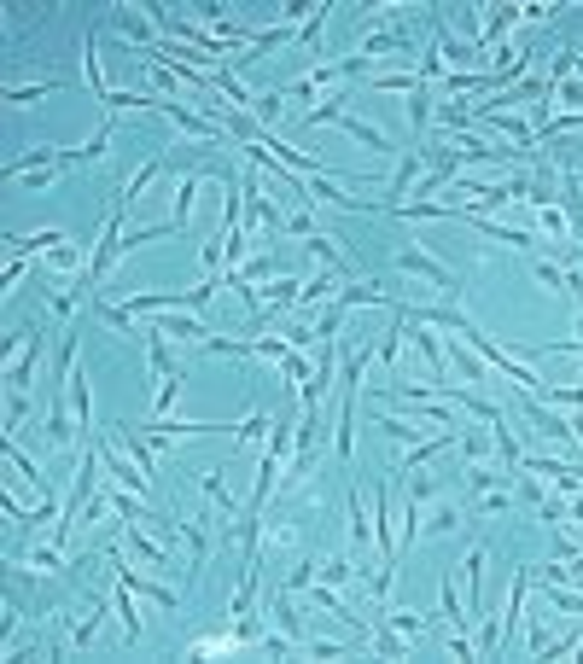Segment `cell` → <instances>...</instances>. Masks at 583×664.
Wrapping results in <instances>:
<instances>
[{"instance_id":"obj_28","label":"cell","mask_w":583,"mask_h":664,"mask_svg":"<svg viewBox=\"0 0 583 664\" xmlns=\"http://www.w3.org/2000/svg\"><path fill=\"white\" fill-rule=\"evenodd\" d=\"M65 391H70V408H76V426L88 432V426H94V391H88V373H82V362L65 373Z\"/></svg>"},{"instance_id":"obj_60","label":"cell","mask_w":583,"mask_h":664,"mask_svg":"<svg viewBox=\"0 0 583 664\" xmlns=\"http://www.w3.org/2000/svg\"><path fill=\"white\" fill-rule=\"evenodd\" d=\"M566 292H572V303L583 309V263H566Z\"/></svg>"},{"instance_id":"obj_17","label":"cell","mask_w":583,"mask_h":664,"mask_svg":"<svg viewBox=\"0 0 583 664\" xmlns=\"http://www.w3.org/2000/svg\"><path fill=\"white\" fill-rule=\"evenodd\" d=\"M257 303H263V315L298 309V303H304V280H298V274H280V280H269V286H257Z\"/></svg>"},{"instance_id":"obj_27","label":"cell","mask_w":583,"mask_h":664,"mask_svg":"<svg viewBox=\"0 0 583 664\" xmlns=\"http://www.w3.org/2000/svg\"><path fill=\"white\" fill-rule=\"evenodd\" d=\"M461 577H467V612L479 618V612H484V542H473V548H467Z\"/></svg>"},{"instance_id":"obj_59","label":"cell","mask_w":583,"mask_h":664,"mask_svg":"<svg viewBox=\"0 0 583 664\" xmlns=\"http://www.w3.org/2000/svg\"><path fill=\"white\" fill-rule=\"evenodd\" d=\"M549 18H560V6H549V0H537V6H519V24H549Z\"/></svg>"},{"instance_id":"obj_33","label":"cell","mask_w":583,"mask_h":664,"mask_svg":"<svg viewBox=\"0 0 583 664\" xmlns=\"http://www.w3.org/2000/svg\"><path fill=\"white\" fill-rule=\"evenodd\" d=\"M100 624H105V600H88V612L70 624V647H76V653H88V647H94V635H100Z\"/></svg>"},{"instance_id":"obj_57","label":"cell","mask_w":583,"mask_h":664,"mask_svg":"<svg viewBox=\"0 0 583 664\" xmlns=\"http://www.w3.org/2000/svg\"><path fill=\"white\" fill-rule=\"evenodd\" d=\"M309 583H315V560H298L292 571H286V589H292V595H304Z\"/></svg>"},{"instance_id":"obj_20","label":"cell","mask_w":583,"mask_h":664,"mask_svg":"<svg viewBox=\"0 0 583 664\" xmlns=\"http://www.w3.org/2000/svg\"><path fill=\"white\" fill-rule=\"evenodd\" d=\"M304 199L309 204H339V210H368L362 199H350L339 187V175H304Z\"/></svg>"},{"instance_id":"obj_40","label":"cell","mask_w":583,"mask_h":664,"mask_svg":"<svg viewBox=\"0 0 583 664\" xmlns=\"http://www.w3.org/2000/svg\"><path fill=\"white\" fill-rule=\"evenodd\" d=\"M339 274H327V268H321V274H315V280H304V303H298V315H304V309H315V303H327V298H339Z\"/></svg>"},{"instance_id":"obj_44","label":"cell","mask_w":583,"mask_h":664,"mask_svg":"<svg viewBox=\"0 0 583 664\" xmlns=\"http://www.w3.org/2000/svg\"><path fill=\"white\" fill-rule=\"evenodd\" d=\"M490 437H496V461L508 466V472H519V461H525V449H519L514 426H490Z\"/></svg>"},{"instance_id":"obj_58","label":"cell","mask_w":583,"mask_h":664,"mask_svg":"<svg viewBox=\"0 0 583 664\" xmlns=\"http://www.w3.org/2000/svg\"><path fill=\"white\" fill-rule=\"evenodd\" d=\"M59 175H65V169H30V175H18V181H24V193H47Z\"/></svg>"},{"instance_id":"obj_54","label":"cell","mask_w":583,"mask_h":664,"mask_svg":"<svg viewBox=\"0 0 583 664\" xmlns=\"http://www.w3.org/2000/svg\"><path fill=\"white\" fill-rule=\"evenodd\" d=\"M531 274H537L543 292H566V268L560 263H537V257H531Z\"/></svg>"},{"instance_id":"obj_23","label":"cell","mask_w":583,"mask_h":664,"mask_svg":"<svg viewBox=\"0 0 583 664\" xmlns=\"http://www.w3.org/2000/svg\"><path fill=\"white\" fill-rule=\"evenodd\" d=\"M70 414H76V408H65V397L47 408V420H41V443H47V449H70V437L82 432V426H70Z\"/></svg>"},{"instance_id":"obj_10","label":"cell","mask_w":583,"mask_h":664,"mask_svg":"<svg viewBox=\"0 0 583 664\" xmlns=\"http://www.w3.org/2000/svg\"><path fill=\"white\" fill-rule=\"evenodd\" d=\"M420 175H426V158H420V146H409V152L397 158V169H391V181H385L391 193H385V204H379V210H391V204H409V199H414V181H420Z\"/></svg>"},{"instance_id":"obj_49","label":"cell","mask_w":583,"mask_h":664,"mask_svg":"<svg viewBox=\"0 0 583 664\" xmlns=\"http://www.w3.org/2000/svg\"><path fill=\"white\" fill-rule=\"evenodd\" d=\"M344 315H350V309H344V303L333 298V303H327V309H321V315H315V338H339Z\"/></svg>"},{"instance_id":"obj_35","label":"cell","mask_w":583,"mask_h":664,"mask_svg":"<svg viewBox=\"0 0 583 664\" xmlns=\"http://www.w3.org/2000/svg\"><path fill=\"white\" fill-rule=\"evenodd\" d=\"M158 169H164V158H146V164H140L135 175H129V187H123V199H117V216H129V210H135L140 193L152 187V175H158Z\"/></svg>"},{"instance_id":"obj_4","label":"cell","mask_w":583,"mask_h":664,"mask_svg":"<svg viewBox=\"0 0 583 664\" xmlns=\"http://www.w3.org/2000/svg\"><path fill=\"white\" fill-rule=\"evenodd\" d=\"M356 53L379 70L385 59H409V53H420V47H414L409 24H397V18H391V24H368V30H362V41H356Z\"/></svg>"},{"instance_id":"obj_9","label":"cell","mask_w":583,"mask_h":664,"mask_svg":"<svg viewBox=\"0 0 583 664\" xmlns=\"http://www.w3.org/2000/svg\"><path fill=\"white\" fill-rule=\"evenodd\" d=\"M444 356H449V373H455L461 385H473V391H479L484 379H490V362H484V356L467 344V338H461V332H449V338H444Z\"/></svg>"},{"instance_id":"obj_5","label":"cell","mask_w":583,"mask_h":664,"mask_svg":"<svg viewBox=\"0 0 583 664\" xmlns=\"http://www.w3.org/2000/svg\"><path fill=\"white\" fill-rule=\"evenodd\" d=\"M105 565H111V577H123L140 600H152V606H164V612H181V595H175V589H164L158 577H140V560L129 554V548H111V554H105Z\"/></svg>"},{"instance_id":"obj_37","label":"cell","mask_w":583,"mask_h":664,"mask_svg":"<svg viewBox=\"0 0 583 664\" xmlns=\"http://www.w3.org/2000/svg\"><path fill=\"white\" fill-rule=\"evenodd\" d=\"M438 606H444V618L455 624V630H467V624H473V612L461 606V589H455V577H438Z\"/></svg>"},{"instance_id":"obj_52","label":"cell","mask_w":583,"mask_h":664,"mask_svg":"<svg viewBox=\"0 0 583 664\" xmlns=\"http://www.w3.org/2000/svg\"><path fill=\"white\" fill-rule=\"evenodd\" d=\"M356 647H362V641H350V647H344V641H315V635L304 641V653H309V659H350Z\"/></svg>"},{"instance_id":"obj_31","label":"cell","mask_w":583,"mask_h":664,"mask_svg":"<svg viewBox=\"0 0 583 664\" xmlns=\"http://www.w3.org/2000/svg\"><path fill=\"white\" fill-rule=\"evenodd\" d=\"M304 251L315 257V263L327 268V274H339V280H350V263H344V251L327 239V233H304Z\"/></svg>"},{"instance_id":"obj_53","label":"cell","mask_w":583,"mask_h":664,"mask_svg":"<svg viewBox=\"0 0 583 664\" xmlns=\"http://www.w3.org/2000/svg\"><path fill=\"white\" fill-rule=\"evenodd\" d=\"M280 111H286V94H257V100H251V117H257V123H263V129H269V123H275Z\"/></svg>"},{"instance_id":"obj_39","label":"cell","mask_w":583,"mask_h":664,"mask_svg":"<svg viewBox=\"0 0 583 664\" xmlns=\"http://www.w3.org/2000/svg\"><path fill=\"white\" fill-rule=\"evenodd\" d=\"M111 583H117V618H123V635H129V641H140V612H135V589H129V583H123V577H111Z\"/></svg>"},{"instance_id":"obj_34","label":"cell","mask_w":583,"mask_h":664,"mask_svg":"<svg viewBox=\"0 0 583 664\" xmlns=\"http://www.w3.org/2000/svg\"><path fill=\"white\" fill-rule=\"evenodd\" d=\"M461 531V507L455 501H432V513H426V525H420V536H455Z\"/></svg>"},{"instance_id":"obj_55","label":"cell","mask_w":583,"mask_h":664,"mask_svg":"<svg viewBox=\"0 0 583 664\" xmlns=\"http://www.w3.org/2000/svg\"><path fill=\"white\" fill-rule=\"evenodd\" d=\"M572 571H578L572 560H549V565H537V589H549V583H572Z\"/></svg>"},{"instance_id":"obj_6","label":"cell","mask_w":583,"mask_h":664,"mask_svg":"<svg viewBox=\"0 0 583 664\" xmlns=\"http://www.w3.org/2000/svg\"><path fill=\"white\" fill-rule=\"evenodd\" d=\"M100 461H105V478H111V484H123V490H135V496L152 501V472L129 455L123 437H100Z\"/></svg>"},{"instance_id":"obj_11","label":"cell","mask_w":583,"mask_h":664,"mask_svg":"<svg viewBox=\"0 0 583 664\" xmlns=\"http://www.w3.org/2000/svg\"><path fill=\"white\" fill-rule=\"evenodd\" d=\"M123 548H129L140 565H152V571H164V565H170V548H164L158 536L146 531L140 519H123Z\"/></svg>"},{"instance_id":"obj_21","label":"cell","mask_w":583,"mask_h":664,"mask_svg":"<svg viewBox=\"0 0 583 664\" xmlns=\"http://www.w3.org/2000/svg\"><path fill=\"white\" fill-rule=\"evenodd\" d=\"M344 536H350V554H362V548L374 542V513L362 507L356 490H350V501H344Z\"/></svg>"},{"instance_id":"obj_61","label":"cell","mask_w":583,"mask_h":664,"mask_svg":"<svg viewBox=\"0 0 583 664\" xmlns=\"http://www.w3.org/2000/svg\"><path fill=\"white\" fill-rule=\"evenodd\" d=\"M566 525L583 536V490H578V496H566Z\"/></svg>"},{"instance_id":"obj_30","label":"cell","mask_w":583,"mask_h":664,"mask_svg":"<svg viewBox=\"0 0 583 664\" xmlns=\"http://www.w3.org/2000/svg\"><path fill=\"white\" fill-rule=\"evenodd\" d=\"M344 134H350V140H356V146H368V152H379V158H391V152H397V146H391V140H385V129H374V123H368V117H350V111H344V123H339Z\"/></svg>"},{"instance_id":"obj_12","label":"cell","mask_w":583,"mask_h":664,"mask_svg":"<svg viewBox=\"0 0 583 664\" xmlns=\"http://www.w3.org/2000/svg\"><path fill=\"white\" fill-rule=\"evenodd\" d=\"M111 30L123 35V41H135V47H152V41H158V24H152V12H146V6H117V12H111Z\"/></svg>"},{"instance_id":"obj_51","label":"cell","mask_w":583,"mask_h":664,"mask_svg":"<svg viewBox=\"0 0 583 664\" xmlns=\"http://www.w3.org/2000/svg\"><path fill=\"white\" fill-rule=\"evenodd\" d=\"M228 437H234V443H269V420H263V414H245Z\"/></svg>"},{"instance_id":"obj_36","label":"cell","mask_w":583,"mask_h":664,"mask_svg":"<svg viewBox=\"0 0 583 664\" xmlns=\"http://www.w3.org/2000/svg\"><path fill=\"white\" fill-rule=\"evenodd\" d=\"M531 216H537V233H549V239H572V210H566V204H537Z\"/></svg>"},{"instance_id":"obj_29","label":"cell","mask_w":583,"mask_h":664,"mask_svg":"<svg viewBox=\"0 0 583 664\" xmlns=\"http://www.w3.org/2000/svg\"><path fill=\"white\" fill-rule=\"evenodd\" d=\"M94 41H100V35L88 30V41H82V76H88V88H94V100H100L105 111H111V94H117V88L105 82V70H100V53H94Z\"/></svg>"},{"instance_id":"obj_22","label":"cell","mask_w":583,"mask_h":664,"mask_svg":"<svg viewBox=\"0 0 583 664\" xmlns=\"http://www.w3.org/2000/svg\"><path fill=\"white\" fill-rule=\"evenodd\" d=\"M298 536H304V519H292V513H269V519H263V554H269V548H286V554H292V548H298Z\"/></svg>"},{"instance_id":"obj_46","label":"cell","mask_w":583,"mask_h":664,"mask_svg":"<svg viewBox=\"0 0 583 664\" xmlns=\"http://www.w3.org/2000/svg\"><path fill=\"white\" fill-rule=\"evenodd\" d=\"M356 571H362V565H350V560H315V577H321V583H333V589H350V583H356Z\"/></svg>"},{"instance_id":"obj_32","label":"cell","mask_w":583,"mask_h":664,"mask_svg":"<svg viewBox=\"0 0 583 664\" xmlns=\"http://www.w3.org/2000/svg\"><path fill=\"white\" fill-rule=\"evenodd\" d=\"M181 548H187V577H199L210 560V536L205 525H193V519H181Z\"/></svg>"},{"instance_id":"obj_14","label":"cell","mask_w":583,"mask_h":664,"mask_svg":"<svg viewBox=\"0 0 583 664\" xmlns=\"http://www.w3.org/2000/svg\"><path fill=\"white\" fill-rule=\"evenodd\" d=\"M41 263H47V274H65V280L76 274V286H82V274H88V263H94V251H82V239H59Z\"/></svg>"},{"instance_id":"obj_24","label":"cell","mask_w":583,"mask_h":664,"mask_svg":"<svg viewBox=\"0 0 583 664\" xmlns=\"http://www.w3.org/2000/svg\"><path fill=\"white\" fill-rule=\"evenodd\" d=\"M24 577H65V548H53V542H41V548H24Z\"/></svg>"},{"instance_id":"obj_8","label":"cell","mask_w":583,"mask_h":664,"mask_svg":"<svg viewBox=\"0 0 583 664\" xmlns=\"http://www.w3.org/2000/svg\"><path fill=\"white\" fill-rule=\"evenodd\" d=\"M41 350H47V332L30 327V338H24V356H12V362H6V397H30L35 367H41Z\"/></svg>"},{"instance_id":"obj_45","label":"cell","mask_w":583,"mask_h":664,"mask_svg":"<svg viewBox=\"0 0 583 664\" xmlns=\"http://www.w3.org/2000/svg\"><path fill=\"white\" fill-rule=\"evenodd\" d=\"M240 268H245V286H269V280H280V263L275 257H263V251H251Z\"/></svg>"},{"instance_id":"obj_19","label":"cell","mask_w":583,"mask_h":664,"mask_svg":"<svg viewBox=\"0 0 583 664\" xmlns=\"http://www.w3.org/2000/svg\"><path fill=\"white\" fill-rule=\"evenodd\" d=\"M374 542H379V560H397V531H391V484L374 490Z\"/></svg>"},{"instance_id":"obj_41","label":"cell","mask_w":583,"mask_h":664,"mask_svg":"<svg viewBox=\"0 0 583 664\" xmlns=\"http://www.w3.org/2000/svg\"><path fill=\"white\" fill-rule=\"evenodd\" d=\"M88 298H100V292H88V286H76V292H47V309H53L59 321H76Z\"/></svg>"},{"instance_id":"obj_48","label":"cell","mask_w":583,"mask_h":664,"mask_svg":"<svg viewBox=\"0 0 583 664\" xmlns=\"http://www.w3.org/2000/svg\"><path fill=\"white\" fill-rule=\"evenodd\" d=\"M385 624H391L397 635H409V641H414V635L426 630V612H409V606H397V612H391V606H385Z\"/></svg>"},{"instance_id":"obj_47","label":"cell","mask_w":583,"mask_h":664,"mask_svg":"<svg viewBox=\"0 0 583 664\" xmlns=\"http://www.w3.org/2000/svg\"><path fill=\"white\" fill-rule=\"evenodd\" d=\"M53 88H59V76H53V82H30V88H18V82H12V88H6V105H12V111H24V105L47 100Z\"/></svg>"},{"instance_id":"obj_16","label":"cell","mask_w":583,"mask_h":664,"mask_svg":"<svg viewBox=\"0 0 583 664\" xmlns=\"http://www.w3.org/2000/svg\"><path fill=\"white\" fill-rule=\"evenodd\" d=\"M269 618H275V630H280V635H292L298 647L309 641L304 612H298V595H292V589H275V595H269Z\"/></svg>"},{"instance_id":"obj_13","label":"cell","mask_w":583,"mask_h":664,"mask_svg":"<svg viewBox=\"0 0 583 664\" xmlns=\"http://www.w3.org/2000/svg\"><path fill=\"white\" fill-rule=\"evenodd\" d=\"M339 303H344V309H397V292H391V286H379V280H344Z\"/></svg>"},{"instance_id":"obj_26","label":"cell","mask_w":583,"mask_h":664,"mask_svg":"<svg viewBox=\"0 0 583 664\" xmlns=\"http://www.w3.org/2000/svg\"><path fill=\"white\" fill-rule=\"evenodd\" d=\"M199 484H205V496L216 501V513H222V525L234 531V519H240V507H245V501H234V496H228V484H222V466H205V472H199Z\"/></svg>"},{"instance_id":"obj_56","label":"cell","mask_w":583,"mask_h":664,"mask_svg":"<svg viewBox=\"0 0 583 664\" xmlns=\"http://www.w3.org/2000/svg\"><path fill=\"white\" fill-rule=\"evenodd\" d=\"M251 344H257V356H263V362H286V356H292V344H286V338H251Z\"/></svg>"},{"instance_id":"obj_25","label":"cell","mask_w":583,"mask_h":664,"mask_svg":"<svg viewBox=\"0 0 583 664\" xmlns=\"http://www.w3.org/2000/svg\"><path fill=\"white\" fill-rule=\"evenodd\" d=\"M496 437H484L479 426H461V437H455V455H461V466H490L496 461V449H490ZM502 466V461H496Z\"/></svg>"},{"instance_id":"obj_18","label":"cell","mask_w":583,"mask_h":664,"mask_svg":"<svg viewBox=\"0 0 583 664\" xmlns=\"http://www.w3.org/2000/svg\"><path fill=\"white\" fill-rule=\"evenodd\" d=\"M158 332L170 338V344H205L210 327L193 315V309H170V315H158Z\"/></svg>"},{"instance_id":"obj_63","label":"cell","mask_w":583,"mask_h":664,"mask_svg":"<svg viewBox=\"0 0 583 664\" xmlns=\"http://www.w3.org/2000/svg\"><path fill=\"white\" fill-rule=\"evenodd\" d=\"M578 332H583V309H578Z\"/></svg>"},{"instance_id":"obj_2","label":"cell","mask_w":583,"mask_h":664,"mask_svg":"<svg viewBox=\"0 0 583 664\" xmlns=\"http://www.w3.org/2000/svg\"><path fill=\"white\" fill-rule=\"evenodd\" d=\"M397 274H403V280H420V286H432V292L449 298V303L461 298V274H455L449 263H438V257H426L420 245H397Z\"/></svg>"},{"instance_id":"obj_42","label":"cell","mask_w":583,"mask_h":664,"mask_svg":"<svg viewBox=\"0 0 583 664\" xmlns=\"http://www.w3.org/2000/svg\"><path fill=\"white\" fill-rule=\"evenodd\" d=\"M327 123H344V88H333L315 111H304V129H327Z\"/></svg>"},{"instance_id":"obj_43","label":"cell","mask_w":583,"mask_h":664,"mask_svg":"<svg viewBox=\"0 0 583 664\" xmlns=\"http://www.w3.org/2000/svg\"><path fill=\"white\" fill-rule=\"evenodd\" d=\"M321 30H327V0H321V6H309V24L298 30V53H304V59H315V47H321Z\"/></svg>"},{"instance_id":"obj_38","label":"cell","mask_w":583,"mask_h":664,"mask_svg":"<svg viewBox=\"0 0 583 664\" xmlns=\"http://www.w3.org/2000/svg\"><path fill=\"white\" fill-rule=\"evenodd\" d=\"M374 426H379L385 437H391V443H403V449H414L420 437H432V432H426V420H420V426H409V420H397V414H379Z\"/></svg>"},{"instance_id":"obj_3","label":"cell","mask_w":583,"mask_h":664,"mask_svg":"<svg viewBox=\"0 0 583 664\" xmlns=\"http://www.w3.org/2000/svg\"><path fill=\"white\" fill-rule=\"evenodd\" d=\"M519 414H525V426H537V437L543 443H560V449H583L578 443V432H572V414L566 408H554V402H543V397H519Z\"/></svg>"},{"instance_id":"obj_7","label":"cell","mask_w":583,"mask_h":664,"mask_svg":"<svg viewBox=\"0 0 583 664\" xmlns=\"http://www.w3.org/2000/svg\"><path fill=\"white\" fill-rule=\"evenodd\" d=\"M432 53H438L444 65H455V70H473V76L496 70V59H490V53H479L473 41H461V35L449 30V24H438V35H432Z\"/></svg>"},{"instance_id":"obj_62","label":"cell","mask_w":583,"mask_h":664,"mask_svg":"<svg viewBox=\"0 0 583 664\" xmlns=\"http://www.w3.org/2000/svg\"><path fill=\"white\" fill-rule=\"evenodd\" d=\"M578 659H583V635H578Z\"/></svg>"},{"instance_id":"obj_1","label":"cell","mask_w":583,"mask_h":664,"mask_svg":"<svg viewBox=\"0 0 583 664\" xmlns=\"http://www.w3.org/2000/svg\"><path fill=\"white\" fill-rule=\"evenodd\" d=\"M245 193V233H263V239H286V210H280V199L269 193V181L251 169L240 181Z\"/></svg>"},{"instance_id":"obj_15","label":"cell","mask_w":583,"mask_h":664,"mask_svg":"<svg viewBox=\"0 0 583 664\" xmlns=\"http://www.w3.org/2000/svg\"><path fill=\"white\" fill-rule=\"evenodd\" d=\"M199 199H205V175H181V181H175V204H170V228L175 233L193 228V210H199Z\"/></svg>"},{"instance_id":"obj_50","label":"cell","mask_w":583,"mask_h":664,"mask_svg":"<svg viewBox=\"0 0 583 664\" xmlns=\"http://www.w3.org/2000/svg\"><path fill=\"white\" fill-rule=\"evenodd\" d=\"M175 397H181V373H170V379H158V391H152V414L164 420V414L175 408Z\"/></svg>"}]
</instances>
